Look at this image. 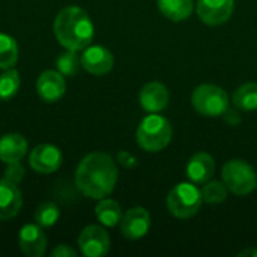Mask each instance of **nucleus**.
Here are the masks:
<instances>
[{
	"mask_svg": "<svg viewBox=\"0 0 257 257\" xmlns=\"http://www.w3.org/2000/svg\"><path fill=\"white\" fill-rule=\"evenodd\" d=\"M23 206V194L17 184L0 179V221H6L18 215Z\"/></svg>",
	"mask_w": 257,
	"mask_h": 257,
	"instance_id": "15",
	"label": "nucleus"
},
{
	"mask_svg": "<svg viewBox=\"0 0 257 257\" xmlns=\"http://www.w3.org/2000/svg\"><path fill=\"white\" fill-rule=\"evenodd\" d=\"M232 101L236 108L244 111L257 110V83H244L241 84L232 96Z\"/></svg>",
	"mask_w": 257,
	"mask_h": 257,
	"instance_id": "20",
	"label": "nucleus"
},
{
	"mask_svg": "<svg viewBox=\"0 0 257 257\" xmlns=\"http://www.w3.org/2000/svg\"><path fill=\"white\" fill-rule=\"evenodd\" d=\"M224 116H226V120L230 123V125H238L239 122H241V116L238 114V111H235V110H226V113H224Z\"/></svg>",
	"mask_w": 257,
	"mask_h": 257,
	"instance_id": "29",
	"label": "nucleus"
},
{
	"mask_svg": "<svg viewBox=\"0 0 257 257\" xmlns=\"http://www.w3.org/2000/svg\"><path fill=\"white\" fill-rule=\"evenodd\" d=\"M120 232L126 239H142L151 229V214L143 206L128 209L120 220Z\"/></svg>",
	"mask_w": 257,
	"mask_h": 257,
	"instance_id": "8",
	"label": "nucleus"
},
{
	"mask_svg": "<svg viewBox=\"0 0 257 257\" xmlns=\"http://www.w3.org/2000/svg\"><path fill=\"white\" fill-rule=\"evenodd\" d=\"M78 248L86 257L105 256L110 250V236L101 226L89 224L80 232Z\"/></svg>",
	"mask_w": 257,
	"mask_h": 257,
	"instance_id": "7",
	"label": "nucleus"
},
{
	"mask_svg": "<svg viewBox=\"0 0 257 257\" xmlns=\"http://www.w3.org/2000/svg\"><path fill=\"white\" fill-rule=\"evenodd\" d=\"M173 130L170 122L155 113L148 114L139 125L136 140L146 152H160L172 142Z\"/></svg>",
	"mask_w": 257,
	"mask_h": 257,
	"instance_id": "3",
	"label": "nucleus"
},
{
	"mask_svg": "<svg viewBox=\"0 0 257 257\" xmlns=\"http://www.w3.org/2000/svg\"><path fill=\"white\" fill-rule=\"evenodd\" d=\"M29 164L36 173H54L62 166V152L53 145H38L30 152Z\"/></svg>",
	"mask_w": 257,
	"mask_h": 257,
	"instance_id": "11",
	"label": "nucleus"
},
{
	"mask_svg": "<svg viewBox=\"0 0 257 257\" xmlns=\"http://www.w3.org/2000/svg\"><path fill=\"white\" fill-rule=\"evenodd\" d=\"M157 6L167 20L175 23L185 21L194 11L193 0H157Z\"/></svg>",
	"mask_w": 257,
	"mask_h": 257,
	"instance_id": "18",
	"label": "nucleus"
},
{
	"mask_svg": "<svg viewBox=\"0 0 257 257\" xmlns=\"http://www.w3.org/2000/svg\"><path fill=\"white\" fill-rule=\"evenodd\" d=\"M116 182V161L104 152H92L86 155L75 170V185L89 199L101 200L110 196Z\"/></svg>",
	"mask_w": 257,
	"mask_h": 257,
	"instance_id": "1",
	"label": "nucleus"
},
{
	"mask_svg": "<svg viewBox=\"0 0 257 257\" xmlns=\"http://www.w3.org/2000/svg\"><path fill=\"white\" fill-rule=\"evenodd\" d=\"M95 215L98 218V221L102 226L107 227H114L120 223L122 220V209L119 206V203L116 200L111 199H101L99 203L95 208Z\"/></svg>",
	"mask_w": 257,
	"mask_h": 257,
	"instance_id": "19",
	"label": "nucleus"
},
{
	"mask_svg": "<svg viewBox=\"0 0 257 257\" xmlns=\"http://www.w3.org/2000/svg\"><path fill=\"white\" fill-rule=\"evenodd\" d=\"M53 30L56 39L66 50L80 51L90 45L95 35L89 14L78 6L63 8L54 20Z\"/></svg>",
	"mask_w": 257,
	"mask_h": 257,
	"instance_id": "2",
	"label": "nucleus"
},
{
	"mask_svg": "<svg viewBox=\"0 0 257 257\" xmlns=\"http://www.w3.org/2000/svg\"><path fill=\"white\" fill-rule=\"evenodd\" d=\"M117 161H119V164H122L126 169H133V167L137 166V158L133 154L126 152V151H120L117 154Z\"/></svg>",
	"mask_w": 257,
	"mask_h": 257,
	"instance_id": "27",
	"label": "nucleus"
},
{
	"mask_svg": "<svg viewBox=\"0 0 257 257\" xmlns=\"http://www.w3.org/2000/svg\"><path fill=\"white\" fill-rule=\"evenodd\" d=\"M229 95L226 90L217 84H200L193 90L191 104L197 113L208 117H218L229 108Z\"/></svg>",
	"mask_w": 257,
	"mask_h": 257,
	"instance_id": "5",
	"label": "nucleus"
},
{
	"mask_svg": "<svg viewBox=\"0 0 257 257\" xmlns=\"http://www.w3.org/2000/svg\"><path fill=\"white\" fill-rule=\"evenodd\" d=\"M36 90L42 101L56 102L65 95L66 83H65L63 75L59 71L47 69L39 75L36 81Z\"/></svg>",
	"mask_w": 257,
	"mask_h": 257,
	"instance_id": "14",
	"label": "nucleus"
},
{
	"mask_svg": "<svg viewBox=\"0 0 257 257\" xmlns=\"http://www.w3.org/2000/svg\"><path fill=\"white\" fill-rule=\"evenodd\" d=\"M203 203L202 190L196 187L193 182H181L175 185L167 194V209L169 212L181 220H187L194 217Z\"/></svg>",
	"mask_w": 257,
	"mask_h": 257,
	"instance_id": "4",
	"label": "nucleus"
},
{
	"mask_svg": "<svg viewBox=\"0 0 257 257\" xmlns=\"http://www.w3.org/2000/svg\"><path fill=\"white\" fill-rule=\"evenodd\" d=\"M18 245L24 256L41 257L44 256L47 248V236L41 226L26 224L20 229L18 233Z\"/></svg>",
	"mask_w": 257,
	"mask_h": 257,
	"instance_id": "12",
	"label": "nucleus"
},
{
	"mask_svg": "<svg viewBox=\"0 0 257 257\" xmlns=\"http://www.w3.org/2000/svg\"><path fill=\"white\" fill-rule=\"evenodd\" d=\"M185 172H187L188 179L193 184L203 185L212 179V176L215 173V161L209 154L197 152L190 158V161L185 167Z\"/></svg>",
	"mask_w": 257,
	"mask_h": 257,
	"instance_id": "16",
	"label": "nucleus"
},
{
	"mask_svg": "<svg viewBox=\"0 0 257 257\" xmlns=\"http://www.w3.org/2000/svg\"><path fill=\"white\" fill-rule=\"evenodd\" d=\"M18 60V45L15 39L6 33H0V69L14 68Z\"/></svg>",
	"mask_w": 257,
	"mask_h": 257,
	"instance_id": "21",
	"label": "nucleus"
},
{
	"mask_svg": "<svg viewBox=\"0 0 257 257\" xmlns=\"http://www.w3.org/2000/svg\"><path fill=\"white\" fill-rule=\"evenodd\" d=\"M169 89L160 81L146 83L139 93L140 105L148 113H160L161 110H164L169 104Z\"/></svg>",
	"mask_w": 257,
	"mask_h": 257,
	"instance_id": "13",
	"label": "nucleus"
},
{
	"mask_svg": "<svg viewBox=\"0 0 257 257\" xmlns=\"http://www.w3.org/2000/svg\"><path fill=\"white\" fill-rule=\"evenodd\" d=\"M21 84L20 72L14 68L5 69L0 75V101H8L17 95Z\"/></svg>",
	"mask_w": 257,
	"mask_h": 257,
	"instance_id": "22",
	"label": "nucleus"
},
{
	"mask_svg": "<svg viewBox=\"0 0 257 257\" xmlns=\"http://www.w3.org/2000/svg\"><path fill=\"white\" fill-rule=\"evenodd\" d=\"M60 217V211L57 205L51 202H44L41 203L36 211H35V223L41 227H51L57 223Z\"/></svg>",
	"mask_w": 257,
	"mask_h": 257,
	"instance_id": "25",
	"label": "nucleus"
},
{
	"mask_svg": "<svg viewBox=\"0 0 257 257\" xmlns=\"http://www.w3.org/2000/svg\"><path fill=\"white\" fill-rule=\"evenodd\" d=\"M27 152V140L21 134H6L0 139V160L6 164L21 161Z\"/></svg>",
	"mask_w": 257,
	"mask_h": 257,
	"instance_id": "17",
	"label": "nucleus"
},
{
	"mask_svg": "<svg viewBox=\"0 0 257 257\" xmlns=\"http://www.w3.org/2000/svg\"><path fill=\"white\" fill-rule=\"evenodd\" d=\"M233 11V0H197V15L208 26L224 24Z\"/></svg>",
	"mask_w": 257,
	"mask_h": 257,
	"instance_id": "9",
	"label": "nucleus"
},
{
	"mask_svg": "<svg viewBox=\"0 0 257 257\" xmlns=\"http://www.w3.org/2000/svg\"><path fill=\"white\" fill-rule=\"evenodd\" d=\"M81 66V57H78L77 51L66 50L56 59V68L63 77H74Z\"/></svg>",
	"mask_w": 257,
	"mask_h": 257,
	"instance_id": "23",
	"label": "nucleus"
},
{
	"mask_svg": "<svg viewBox=\"0 0 257 257\" xmlns=\"http://www.w3.org/2000/svg\"><path fill=\"white\" fill-rule=\"evenodd\" d=\"M239 256H254L257 257V248H247V250H242L241 253H239Z\"/></svg>",
	"mask_w": 257,
	"mask_h": 257,
	"instance_id": "30",
	"label": "nucleus"
},
{
	"mask_svg": "<svg viewBox=\"0 0 257 257\" xmlns=\"http://www.w3.org/2000/svg\"><path fill=\"white\" fill-rule=\"evenodd\" d=\"M223 182L235 196H247L257 187L254 169L244 160H230L223 166Z\"/></svg>",
	"mask_w": 257,
	"mask_h": 257,
	"instance_id": "6",
	"label": "nucleus"
},
{
	"mask_svg": "<svg viewBox=\"0 0 257 257\" xmlns=\"http://www.w3.org/2000/svg\"><path fill=\"white\" fill-rule=\"evenodd\" d=\"M227 194H229V188L221 181H208L206 184H203L202 196L205 203H211V205L223 203L227 199Z\"/></svg>",
	"mask_w": 257,
	"mask_h": 257,
	"instance_id": "24",
	"label": "nucleus"
},
{
	"mask_svg": "<svg viewBox=\"0 0 257 257\" xmlns=\"http://www.w3.org/2000/svg\"><path fill=\"white\" fill-rule=\"evenodd\" d=\"M23 178H24V167L21 166V163L20 161L9 163L6 172H5V179H8V181L18 185L23 181Z\"/></svg>",
	"mask_w": 257,
	"mask_h": 257,
	"instance_id": "26",
	"label": "nucleus"
},
{
	"mask_svg": "<svg viewBox=\"0 0 257 257\" xmlns=\"http://www.w3.org/2000/svg\"><path fill=\"white\" fill-rule=\"evenodd\" d=\"M114 57L111 51L102 45H89L83 50L81 66L92 75H104L113 69Z\"/></svg>",
	"mask_w": 257,
	"mask_h": 257,
	"instance_id": "10",
	"label": "nucleus"
},
{
	"mask_svg": "<svg viewBox=\"0 0 257 257\" xmlns=\"http://www.w3.org/2000/svg\"><path fill=\"white\" fill-rule=\"evenodd\" d=\"M53 257H77V251L74 248H71L66 244H60L57 245L53 251H51Z\"/></svg>",
	"mask_w": 257,
	"mask_h": 257,
	"instance_id": "28",
	"label": "nucleus"
}]
</instances>
